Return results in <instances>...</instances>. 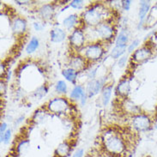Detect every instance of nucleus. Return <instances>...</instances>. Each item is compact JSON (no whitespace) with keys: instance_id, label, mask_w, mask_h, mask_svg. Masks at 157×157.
Wrapping results in <instances>:
<instances>
[{"instance_id":"nucleus-1","label":"nucleus","mask_w":157,"mask_h":157,"mask_svg":"<svg viewBox=\"0 0 157 157\" xmlns=\"http://www.w3.org/2000/svg\"><path fill=\"white\" fill-rule=\"evenodd\" d=\"M103 146L108 154L113 155H120L126 151L125 141L119 133L107 131L102 135Z\"/></svg>"},{"instance_id":"nucleus-2","label":"nucleus","mask_w":157,"mask_h":157,"mask_svg":"<svg viewBox=\"0 0 157 157\" xmlns=\"http://www.w3.org/2000/svg\"><path fill=\"white\" fill-rule=\"evenodd\" d=\"M101 5H96L93 8L89 9L84 13V21L87 24L91 26H98L101 23L102 20V12L101 10H99V7Z\"/></svg>"},{"instance_id":"nucleus-3","label":"nucleus","mask_w":157,"mask_h":157,"mask_svg":"<svg viewBox=\"0 0 157 157\" xmlns=\"http://www.w3.org/2000/svg\"><path fill=\"white\" fill-rule=\"evenodd\" d=\"M48 110L53 113H64L70 108V104L67 100L64 98H55L49 101L47 105Z\"/></svg>"},{"instance_id":"nucleus-4","label":"nucleus","mask_w":157,"mask_h":157,"mask_svg":"<svg viewBox=\"0 0 157 157\" xmlns=\"http://www.w3.org/2000/svg\"><path fill=\"white\" fill-rule=\"evenodd\" d=\"M104 53L103 47L99 44H90L84 47L83 58L89 61H96L100 59Z\"/></svg>"},{"instance_id":"nucleus-5","label":"nucleus","mask_w":157,"mask_h":157,"mask_svg":"<svg viewBox=\"0 0 157 157\" xmlns=\"http://www.w3.org/2000/svg\"><path fill=\"white\" fill-rule=\"evenodd\" d=\"M132 125L137 132H147L151 127V121L147 115L137 114L132 119Z\"/></svg>"},{"instance_id":"nucleus-6","label":"nucleus","mask_w":157,"mask_h":157,"mask_svg":"<svg viewBox=\"0 0 157 157\" xmlns=\"http://www.w3.org/2000/svg\"><path fill=\"white\" fill-rule=\"evenodd\" d=\"M95 31H96L97 35L100 38H101L102 40H111L114 35L113 28L108 23L101 22V24L96 26Z\"/></svg>"},{"instance_id":"nucleus-7","label":"nucleus","mask_w":157,"mask_h":157,"mask_svg":"<svg viewBox=\"0 0 157 157\" xmlns=\"http://www.w3.org/2000/svg\"><path fill=\"white\" fill-rule=\"evenodd\" d=\"M71 45L76 48H81L84 46L85 36L81 29H75L70 35Z\"/></svg>"},{"instance_id":"nucleus-8","label":"nucleus","mask_w":157,"mask_h":157,"mask_svg":"<svg viewBox=\"0 0 157 157\" xmlns=\"http://www.w3.org/2000/svg\"><path fill=\"white\" fill-rule=\"evenodd\" d=\"M104 86V80H91L87 86V94L89 97H92L97 94Z\"/></svg>"},{"instance_id":"nucleus-9","label":"nucleus","mask_w":157,"mask_h":157,"mask_svg":"<svg viewBox=\"0 0 157 157\" xmlns=\"http://www.w3.org/2000/svg\"><path fill=\"white\" fill-rule=\"evenodd\" d=\"M151 54H152V52L149 47H144L134 52L132 58L136 62H144L145 60L149 59Z\"/></svg>"},{"instance_id":"nucleus-10","label":"nucleus","mask_w":157,"mask_h":157,"mask_svg":"<svg viewBox=\"0 0 157 157\" xmlns=\"http://www.w3.org/2000/svg\"><path fill=\"white\" fill-rule=\"evenodd\" d=\"M27 29V22L20 17H17L12 21V30L17 34H23Z\"/></svg>"},{"instance_id":"nucleus-11","label":"nucleus","mask_w":157,"mask_h":157,"mask_svg":"<svg viewBox=\"0 0 157 157\" xmlns=\"http://www.w3.org/2000/svg\"><path fill=\"white\" fill-rule=\"evenodd\" d=\"M50 37H51V41L54 43L62 42L66 37V34L64 30L55 28L50 32Z\"/></svg>"},{"instance_id":"nucleus-12","label":"nucleus","mask_w":157,"mask_h":157,"mask_svg":"<svg viewBox=\"0 0 157 157\" xmlns=\"http://www.w3.org/2000/svg\"><path fill=\"white\" fill-rule=\"evenodd\" d=\"M70 65H71V68H72L73 70L77 71V72H79L83 69H85L86 59H84L83 57H75L71 59Z\"/></svg>"},{"instance_id":"nucleus-13","label":"nucleus","mask_w":157,"mask_h":157,"mask_svg":"<svg viewBox=\"0 0 157 157\" xmlns=\"http://www.w3.org/2000/svg\"><path fill=\"white\" fill-rule=\"evenodd\" d=\"M150 9V2L149 1H141L140 8H139V24L143 25L147 14L149 13Z\"/></svg>"},{"instance_id":"nucleus-14","label":"nucleus","mask_w":157,"mask_h":157,"mask_svg":"<svg viewBox=\"0 0 157 157\" xmlns=\"http://www.w3.org/2000/svg\"><path fill=\"white\" fill-rule=\"evenodd\" d=\"M71 151V147L67 142L60 144L56 149V155L59 157H67Z\"/></svg>"},{"instance_id":"nucleus-15","label":"nucleus","mask_w":157,"mask_h":157,"mask_svg":"<svg viewBox=\"0 0 157 157\" xmlns=\"http://www.w3.org/2000/svg\"><path fill=\"white\" fill-rule=\"evenodd\" d=\"M131 89V86H130V82L127 79H124L122 80L117 87V92L119 95L121 96H127L128 94L130 92Z\"/></svg>"},{"instance_id":"nucleus-16","label":"nucleus","mask_w":157,"mask_h":157,"mask_svg":"<svg viewBox=\"0 0 157 157\" xmlns=\"http://www.w3.org/2000/svg\"><path fill=\"white\" fill-rule=\"evenodd\" d=\"M40 14L42 17L43 19L48 20L52 18L54 14V8L52 4H45L40 9Z\"/></svg>"},{"instance_id":"nucleus-17","label":"nucleus","mask_w":157,"mask_h":157,"mask_svg":"<svg viewBox=\"0 0 157 157\" xmlns=\"http://www.w3.org/2000/svg\"><path fill=\"white\" fill-rule=\"evenodd\" d=\"M77 21H78V17L77 15H71L63 21V25L66 29L71 30L77 25Z\"/></svg>"},{"instance_id":"nucleus-18","label":"nucleus","mask_w":157,"mask_h":157,"mask_svg":"<svg viewBox=\"0 0 157 157\" xmlns=\"http://www.w3.org/2000/svg\"><path fill=\"white\" fill-rule=\"evenodd\" d=\"M62 75L64 76V77L69 82H75V81L77 80V75H78V72L77 71L73 70L72 68H67L64 69V71H62Z\"/></svg>"},{"instance_id":"nucleus-19","label":"nucleus","mask_w":157,"mask_h":157,"mask_svg":"<svg viewBox=\"0 0 157 157\" xmlns=\"http://www.w3.org/2000/svg\"><path fill=\"white\" fill-rule=\"evenodd\" d=\"M112 90H113V86H106L102 89L101 94V101L103 106H106L109 101H110L111 95H112Z\"/></svg>"},{"instance_id":"nucleus-20","label":"nucleus","mask_w":157,"mask_h":157,"mask_svg":"<svg viewBox=\"0 0 157 157\" xmlns=\"http://www.w3.org/2000/svg\"><path fill=\"white\" fill-rule=\"evenodd\" d=\"M128 40H129V35H128L126 30H122L116 39V46L126 47Z\"/></svg>"},{"instance_id":"nucleus-21","label":"nucleus","mask_w":157,"mask_h":157,"mask_svg":"<svg viewBox=\"0 0 157 157\" xmlns=\"http://www.w3.org/2000/svg\"><path fill=\"white\" fill-rule=\"evenodd\" d=\"M84 94L85 92L83 88H82V86H80V85H77V86H76V87L72 89V91H71L70 96H71V98L72 100H81L82 97Z\"/></svg>"},{"instance_id":"nucleus-22","label":"nucleus","mask_w":157,"mask_h":157,"mask_svg":"<svg viewBox=\"0 0 157 157\" xmlns=\"http://www.w3.org/2000/svg\"><path fill=\"white\" fill-rule=\"evenodd\" d=\"M126 52V47L115 46L111 51V57L113 59H120Z\"/></svg>"},{"instance_id":"nucleus-23","label":"nucleus","mask_w":157,"mask_h":157,"mask_svg":"<svg viewBox=\"0 0 157 157\" xmlns=\"http://www.w3.org/2000/svg\"><path fill=\"white\" fill-rule=\"evenodd\" d=\"M40 42H39L38 38L36 37H33V38L30 40V41L28 44V46L26 47V52L27 53H33L34 52L36 51V49L39 47Z\"/></svg>"},{"instance_id":"nucleus-24","label":"nucleus","mask_w":157,"mask_h":157,"mask_svg":"<svg viewBox=\"0 0 157 157\" xmlns=\"http://www.w3.org/2000/svg\"><path fill=\"white\" fill-rule=\"evenodd\" d=\"M29 146V140H22L21 141L17 147V151L18 154H22L25 152Z\"/></svg>"},{"instance_id":"nucleus-25","label":"nucleus","mask_w":157,"mask_h":157,"mask_svg":"<svg viewBox=\"0 0 157 157\" xmlns=\"http://www.w3.org/2000/svg\"><path fill=\"white\" fill-rule=\"evenodd\" d=\"M56 91L58 93L65 94L67 92V84L64 81H59L55 86Z\"/></svg>"},{"instance_id":"nucleus-26","label":"nucleus","mask_w":157,"mask_h":157,"mask_svg":"<svg viewBox=\"0 0 157 157\" xmlns=\"http://www.w3.org/2000/svg\"><path fill=\"white\" fill-rule=\"evenodd\" d=\"M47 93V89L45 87V86H42V87H40L35 92H34V95H35V97L39 98V99H40V98H42L43 96H45Z\"/></svg>"},{"instance_id":"nucleus-27","label":"nucleus","mask_w":157,"mask_h":157,"mask_svg":"<svg viewBox=\"0 0 157 157\" xmlns=\"http://www.w3.org/2000/svg\"><path fill=\"white\" fill-rule=\"evenodd\" d=\"M83 4H84V2L82 0H74V1H71V3L70 4V6L74 9H77V10H80L83 7Z\"/></svg>"},{"instance_id":"nucleus-28","label":"nucleus","mask_w":157,"mask_h":157,"mask_svg":"<svg viewBox=\"0 0 157 157\" xmlns=\"http://www.w3.org/2000/svg\"><path fill=\"white\" fill-rule=\"evenodd\" d=\"M139 43H140V40H137V39H136V40H134L130 44V46L128 47V52H132L133 51H135V49L138 47Z\"/></svg>"},{"instance_id":"nucleus-29","label":"nucleus","mask_w":157,"mask_h":157,"mask_svg":"<svg viewBox=\"0 0 157 157\" xmlns=\"http://www.w3.org/2000/svg\"><path fill=\"white\" fill-rule=\"evenodd\" d=\"M10 138H11V130L10 129H8L5 133L4 134V143L5 144H8L10 141Z\"/></svg>"},{"instance_id":"nucleus-30","label":"nucleus","mask_w":157,"mask_h":157,"mask_svg":"<svg viewBox=\"0 0 157 157\" xmlns=\"http://www.w3.org/2000/svg\"><path fill=\"white\" fill-rule=\"evenodd\" d=\"M126 62H127V56H122V57L119 59V61H118V65H119V68H123V67H124L125 64H126Z\"/></svg>"},{"instance_id":"nucleus-31","label":"nucleus","mask_w":157,"mask_h":157,"mask_svg":"<svg viewBox=\"0 0 157 157\" xmlns=\"http://www.w3.org/2000/svg\"><path fill=\"white\" fill-rule=\"evenodd\" d=\"M131 4H132V1L130 0H124V1H122V7H123L124 10H129V9L131 7Z\"/></svg>"},{"instance_id":"nucleus-32","label":"nucleus","mask_w":157,"mask_h":157,"mask_svg":"<svg viewBox=\"0 0 157 157\" xmlns=\"http://www.w3.org/2000/svg\"><path fill=\"white\" fill-rule=\"evenodd\" d=\"M83 155H84V150L82 149H79L75 152L72 157H83Z\"/></svg>"},{"instance_id":"nucleus-33","label":"nucleus","mask_w":157,"mask_h":157,"mask_svg":"<svg viewBox=\"0 0 157 157\" xmlns=\"http://www.w3.org/2000/svg\"><path fill=\"white\" fill-rule=\"evenodd\" d=\"M6 131H7V124L2 123L0 126V135H4Z\"/></svg>"},{"instance_id":"nucleus-34","label":"nucleus","mask_w":157,"mask_h":157,"mask_svg":"<svg viewBox=\"0 0 157 157\" xmlns=\"http://www.w3.org/2000/svg\"><path fill=\"white\" fill-rule=\"evenodd\" d=\"M33 26H34V29L36 30V31H40V30L44 28V26L41 25L40 22H34Z\"/></svg>"},{"instance_id":"nucleus-35","label":"nucleus","mask_w":157,"mask_h":157,"mask_svg":"<svg viewBox=\"0 0 157 157\" xmlns=\"http://www.w3.org/2000/svg\"><path fill=\"white\" fill-rule=\"evenodd\" d=\"M86 100H87V93H85V94L82 97L81 99V102H82V105H84L86 103Z\"/></svg>"},{"instance_id":"nucleus-36","label":"nucleus","mask_w":157,"mask_h":157,"mask_svg":"<svg viewBox=\"0 0 157 157\" xmlns=\"http://www.w3.org/2000/svg\"><path fill=\"white\" fill-rule=\"evenodd\" d=\"M1 71H2V73L4 72V71H5V68H4V64H1Z\"/></svg>"}]
</instances>
